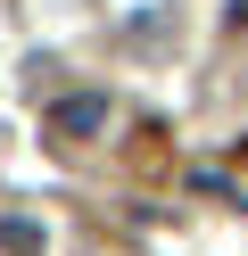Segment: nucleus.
<instances>
[{"mask_svg":"<svg viewBox=\"0 0 248 256\" xmlns=\"http://www.w3.org/2000/svg\"><path fill=\"white\" fill-rule=\"evenodd\" d=\"M108 132V100L99 91H75V100L50 108V140H99Z\"/></svg>","mask_w":248,"mask_h":256,"instance_id":"obj_1","label":"nucleus"},{"mask_svg":"<svg viewBox=\"0 0 248 256\" xmlns=\"http://www.w3.org/2000/svg\"><path fill=\"white\" fill-rule=\"evenodd\" d=\"M0 248H9V256H42V223L9 215V223H0Z\"/></svg>","mask_w":248,"mask_h":256,"instance_id":"obj_2","label":"nucleus"},{"mask_svg":"<svg viewBox=\"0 0 248 256\" xmlns=\"http://www.w3.org/2000/svg\"><path fill=\"white\" fill-rule=\"evenodd\" d=\"M240 166H248V140H240Z\"/></svg>","mask_w":248,"mask_h":256,"instance_id":"obj_3","label":"nucleus"}]
</instances>
